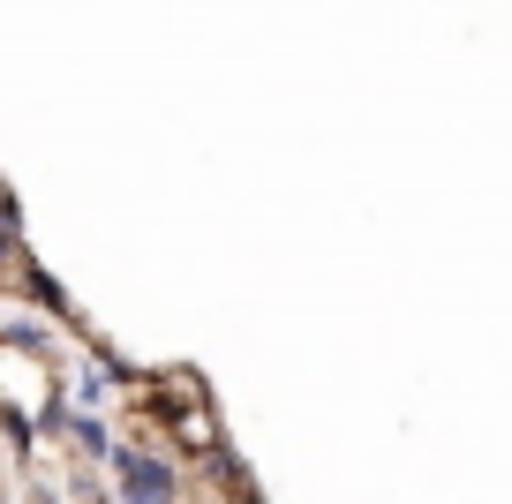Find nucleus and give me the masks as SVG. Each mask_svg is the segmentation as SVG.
I'll return each mask as SVG.
<instances>
[{
	"label": "nucleus",
	"instance_id": "obj_2",
	"mask_svg": "<svg viewBox=\"0 0 512 504\" xmlns=\"http://www.w3.org/2000/svg\"><path fill=\"white\" fill-rule=\"evenodd\" d=\"M68 444H76V452H91V459H106V467H113V452H121V444H113V429L98 422V414H68Z\"/></svg>",
	"mask_w": 512,
	"mask_h": 504
},
{
	"label": "nucleus",
	"instance_id": "obj_4",
	"mask_svg": "<svg viewBox=\"0 0 512 504\" xmlns=\"http://www.w3.org/2000/svg\"><path fill=\"white\" fill-rule=\"evenodd\" d=\"M16 286H23V294H31V301H38V309L68 316V294H61V286H53V279H46V271H38V264H16Z\"/></svg>",
	"mask_w": 512,
	"mask_h": 504
},
{
	"label": "nucleus",
	"instance_id": "obj_1",
	"mask_svg": "<svg viewBox=\"0 0 512 504\" xmlns=\"http://www.w3.org/2000/svg\"><path fill=\"white\" fill-rule=\"evenodd\" d=\"M113 489H121V504H181L174 459L151 452V444H121L113 452Z\"/></svg>",
	"mask_w": 512,
	"mask_h": 504
},
{
	"label": "nucleus",
	"instance_id": "obj_3",
	"mask_svg": "<svg viewBox=\"0 0 512 504\" xmlns=\"http://www.w3.org/2000/svg\"><path fill=\"white\" fill-rule=\"evenodd\" d=\"M0 264H8V271L23 264V211H16L8 189H0Z\"/></svg>",
	"mask_w": 512,
	"mask_h": 504
},
{
	"label": "nucleus",
	"instance_id": "obj_6",
	"mask_svg": "<svg viewBox=\"0 0 512 504\" xmlns=\"http://www.w3.org/2000/svg\"><path fill=\"white\" fill-rule=\"evenodd\" d=\"M106 384H113V377H106L98 362L83 369V377H76V414H98V407H106Z\"/></svg>",
	"mask_w": 512,
	"mask_h": 504
},
{
	"label": "nucleus",
	"instance_id": "obj_5",
	"mask_svg": "<svg viewBox=\"0 0 512 504\" xmlns=\"http://www.w3.org/2000/svg\"><path fill=\"white\" fill-rule=\"evenodd\" d=\"M0 339H8V347H23V354H38V362L53 354V331H46V324H31V316H16V324H0Z\"/></svg>",
	"mask_w": 512,
	"mask_h": 504
}]
</instances>
